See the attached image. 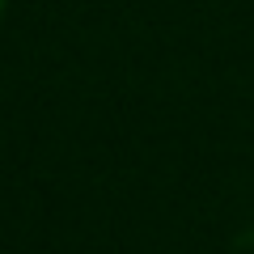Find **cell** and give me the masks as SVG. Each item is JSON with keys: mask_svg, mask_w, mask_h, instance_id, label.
I'll use <instances>...</instances> for the list:
<instances>
[{"mask_svg": "<svg viewBox=\"0 0 254 254\" xmlns=\"http://www.w3.org/2000/svg\"><path fill=\"white\" fill-rule=\"evenodd\" d=\"M0 13H4V0H0Z\"/></svg>", "mask_w": 254, "mask_h": 254, "instance_id": "1", "label": "cell"}]
</instances>
